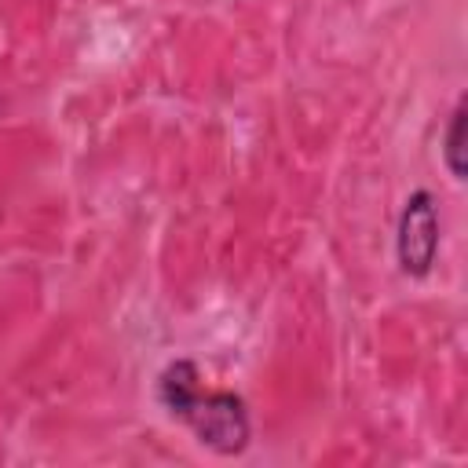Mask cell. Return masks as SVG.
Instances as JSON below:
<instances>
[{"mask_svg": "<svg viewBox=\"0 0 468 468\" xmlns=\"http://www.w3.org/2000/svg\"><path fill=\"white\" fill-rule=\"evenodd\" d=\"M439 205L431 190H413L402 201L395 227V260L406 278H428L439 260Z\"/></svg>", "mask_w": 468, "mask_h": 468, "instance_id": "2", "label": "cell"}, {"mask_svg": "<svg viewBox=\"0 0 468 468\" xmlns=\"http://www.w3.org/2000/svg\"><path fill=\"white\" fill-rule=\"evenodd\" d=\"M157 399L168 417L183 420L201 446L219 457H238L252 442V417L238 391L201 388V369L190 358H176L157 377Z\"/></svg>", "mask_w": 468, "mask_h": 468, "instance_id": "1", "label": "cell"}, {"mask_svg": "<svg viewBox=\"0 0 468 468\" xmlns=\"http://www.w3.org/2000/svg\"><path fill=\"white\" fill-rule=\"evenodd\" d=\"M442 165L461 183L464 179V102H457L442 128Z\"/></svg>", "mask_w": 468, "mask_h": 468, "instance_id": "3", "label": "cell"}]
</instances>
